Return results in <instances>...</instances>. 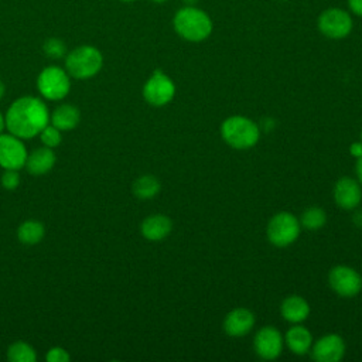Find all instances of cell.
Masks as SVG:
<instances>
[{"label":"cell","mask_w":362,"mask_h":362,"mask_svg":"<svg viewBox=\"0 0 362 362\" xmlns=\"http://www.w3.org/2000/svg\"><path fill=\"white\" fill-rule=\"evenodd\" d=\"M4 120L8 132L24 140L41 133L49 122V112L41 99L23 96L11 103Z\"/></svg>","instance_id":"obj_1"},{"label":"cell","mask_w":362,"mask_h":362,"mask_svg":"<svg viewBox=\"0 0 362 362\" xmlns=\"http://www.w3.org/2000/svg\"><path fill=\"white\" fill-rule=\"evenodd\" d=\"M175 33L191 42L206 40L212 33V20L201 8L195 6L181 7L173 18Z\"/></svg>","instance_id":"obj_2"},{"label":"cell","mask_w":362,"mask_h":362,"mask_svg":"<svg viewBox=\"0 0 362 362\" xmlns=\"http://www.w3.org/2000/svg\"><path fill=\"white\" fill-rule=\"evenodd\" d=\"M223 140L233 148L245 150L253 147L260 136L257 124L243 116H230L221 126Z\"/></svg>","instance_id":"obj_3"},{"label":"cell","mask_w":362,"mask_h":362,"mask_svg":"<svg viewBox=\"0 0 362 362\" xmlns=\"http://www.w3.org/2000/svg\"><path fill=\"white\" fill-rule=\"evenodd\" d=\"M103 65L100 51L92 45H82L72 49L65 59L66 72L76 79H88L95 76Z\"/></svg>","instance_id":"obj_4"},{"label":"cell","mask_w":362,"mask_h":362,"mask_svg":"<svg viewBox=\"0 0 362 362\" xmlns=\"http://www.w3.org/2000/svg\"><path fill=\"white\" fill-rule=\"evenodd\" d=\"M37 88L45 99L61 100L68 95L71 89L68 72L59 66H47L40 72L37 78Z\"/></svg>","instance_id":"obj_5"},{"label":"cell","mask_w":362,"mask_h":362,"mask_svg":"<svg viewBox=\"0 0 362 362\" xmlns=\"http://www.w3.org/2000/svg\"><path fill=\"white\" fill-rule=\"evenodd\" d=\"M352 17L348 11L338 8V7H331L324 10L317 20V27L318 31L331 40H341L349 35L352 31Z\"/></svg>","instance_id":"obj_6"},{"label":"cell","mask_w":362,"mask_h":362,"mask_svg":"<svg viewBox=\"0 0 362 362\" xmlns=\"http://www.w3.org/2000/svg\"><path fill=\"white\" fill-rule=\"evenodd\" d=\"M266 233L274 246L284 247L298 238L300 222L290 212H279L269 221Z\"/></svg>","instance_id":"obj_7"},{"label":"cell","mask_w":362,"mask_h":362,"mask_svg":"<svg viewBox=\"0 0 362 362\" xmlns=\"http://www.w3.org/2000/svg\"><path fill=\"white\" fill-rule=\"evenodd\" d=\"M175 93V85L160 69H156L143 86V96L147 103L153 106L167 105Z\"/></svg>","instance_id":"obj_8"},{"label":"cell","mask_w":362,"mask_h":362,"mask_svg":"<svg viewBox=\"0 0 362 362\" xmlns=\"http://www.w3.org/2000/svg\"><path fill=\"white\" fill-rule=\"evenodd\" d=\"M331 288L341 297H354L362 288V279L356 270L348 266H337L328 274Z\"/></svg>","instance_id":"obj_9"},{"label":"cell","mask_w":362,"mask_h":362,"mask_svg":"<svg viewBox=\"0 0 362 362\" xmlns=\"http://www.w3.org/2000/svg\"><path fill=\"white\" fill-rule=\"evenodd\" d=\"M27 150L23 139L14 134L0 133V165L7 170H20L25 165Z\"/></svg>","instance_id":"obj_10"},{"label":"cell","mask_w":362,"mask_h":362,"mask_svg":"<svg viewBox=\"0 0 362 362\" xmlns=\"http://www.w3.org/2000/svg\"><path fill=\"white\" fill-rule=\"evenodd\" d=\"M253 346L262 359H274L281 352L283 339L274 327H263L256 332Z\"/></svg>","instance_id":"obj_11"},{"label":"cell","mask_w":362,"mask_h":362,"mask_svg":"<svg viewBox=\"0 0 362 362\" xmlns=\"http://www.w3.org/2000/svg\"><path fill=\"white\" fill-rule=\"evenodd\" d=\"M313 358L318 362H338L345 354V342L337 334L321 337L313 346Z\"/></svg>","instance_id":"obj_12"},{"label":"cell","mask_w":362,"mask_h":362,"mask_svg":"<svg viewBox=\"0 0 362 362\" xmlns=\"http://www.w3.org/2000/svg\"><path fill=\"white\" fill-rule=\"evenodd\" d=\"M362 198V191L356 180L349 177H342L337 181L334 187V199L342 209H354L359 205Z\"/></svg>","instance_id":"obj_13"},{"label":"cell","mask_w":362,"mask_h":362,"mask_svg":"<svg viewBox=\"0 0 362 362\" xmlns=\"http://www.w3.org/2000/svg\"><path fill=\"white\" fill-rule=\"evenodd\" d=\"M255 325V315L247 308H235L229 311L223 321V329L229 337L246 335Z\"/></svg>","instance_id":"obj_14"},{"label":"cell","mask_w":362,"mask_h":362,"mask_svg":"<svg viewBox=\"0 0 362 362\" xmlns=\"http://www.w3.org/2000/svg\"><path fill=\"white\" fill-rule=\"evenodd\" d=\"M171 229H173L171 219L163 214H156V215L147 216L141 222V226H140L141 235L146 239L153 240V242L167 238L170 235Z\"/></svg>","instance_id":"obj_15"},{"label":"cell","mask_w":362,"mask_h":362,"mask_svg":"<svg viewBox=\"0 0 362 362\" xmlns=\"http://www.w3.org/2000/svg\"><path fill=\"white\" fill-rule=\"evenodd\" d=\"M55 161H57V157H55V153L52 151V148L44 146V147L34 150L31 154L27 156L24 167L33 175H42L54 167Z\"/></svg>","instance_id":"obj_16"},{"label":"cell","mask_w":362,"mask_h":362,"mask_svg":"<svg viewBox=\"0 0 362 362\" xmlns=\"http://www.w3.org/2000/svg\"><path fill=\"white\" fill-rule=\"evenodd\" d=\"M280 311H281V315L286 321L301 322L308 317L310 305L303 297L290 296V297H286L283 300Z\"/></svg>","instance_id":"obj_17"},{"label":"cell","mask_w":362,"mask_h":362,"mask_svg":"<svg viewBox=\"0 0 362 362\" xmlns=\"http://www.w3.org/2000/svg\"><path fill=\"white\" fill-rule=\"evenodd\" d=\"M51 124H54L59 130H72L78 126L81 120L79 109L74 105L62 103L59 105L49 116Z\"/></svg>","instance_id":"obj_18"},{"label":"cell","mask_w":362,"mask_h":362,"mask_svg":"<svg viewBox=\"0 0 362 362\" xmlns=\"http://www.w3.org/2000/svg\"><path fill=\"white\" fill-rule=\"evenodd\" d=\"M286 344L296 355H304L311 348L313 335L305 327L294 325L286 334Z\"/></svg>","instance_id":"obj_19"},{"label":"cell","mask_w":362,"mask_h":362,"mask_svg":"<svg viewBox=\"0 0 362 362\" xmlns=\"http://www.w3.org/2000/svg\"><path fill=\"white\" fill-rule=\"evenodd\" d=\"M44 233H45L44 225L34 219L23 222L17 229L18 240L25 245H35L41 242V239L44 238Z\"/></svg>","instance_id":"obj_20"},{"label":"cell","mask_w":362,"mask_h":362,"mask_svg":"<svg viewBox=\"0 0 362 362\" xmlns=\"http://www.w3.org/2000/svg\"><path fill=\"white\" fill-rule=\"evenodd\" d=\"M160 181L154 175H141L133 184V194L140 199H150L160 191Z\"/></svg>","instance_id":"obj_21"},{"label":"cell","mask_w":362,"mask_h":362,"mask_svg":"<svg viewBox=\"0 0 362 362\" xmlns=\"http://www.w3.org/2000/svg\"><path fill=\"white\" fill-rule=\"evenodd\" d=\"M7 359L11 362H34L37 359V354L27 342L17 341L8 346Z\"/></svg>","instance_id":"obj_22"},{"label":"cell","mask_w":362,"mask_h":362,"mask_svg":"<svg viewBox=\"0 0 362 362\" xmlns=\"http://www.w3.org/2000/svg\"><path fill=\"white\" fill-rule=\"evenodd\" d=\"M327 215L318 206L307 208L301 215V225L308 230H317L325 225Z\"/></svg>","instance_id":"obj_23"},{"label":"cell","mask_w":362,"mask_h":362,"mask_svg":"<svg viewBox=\"0 0 362 362\" xmlns=\"http://www.w3.org/2000/svg\"><path fill=\"white\" fill-rule=\"evenodd\" d=\"M40 139H41L42 144L47 146V147H49V148L58 147V146L61 144V140H62L61 130L57 129L54 124H47V126L41 130Z\"/></svg>","instance_id":"obj_24"},{"label":"cell","mask_w":362,"mask_h":362,"mask_svg":"<svg viewBox=\"0 0 362 362\" xmlns=\"http://www.w3.org/2000/svg\"><path fill=\"white\" fill-rule=\"evenodd\" d=\"M44 52L51 58H61L65 54V44L59 38H48L44 42Z\"/></svg>","instance_id":"obj_25"},{"label":"cell","mask_w":362,"mask_h":362,"mask_svg":"<svg viewBox=\"0 0 362 362\" xmlns=\"http://www.w3.org/2000/svg\"><path fill=\"white\" fill-rule=\"evenodd\" d=\"M20 184V174H18V170H11V168H7L3 175H1V185L8 189V191H13L18 187Z\"/></svg>","instance_id":"obj_26"},{"label":"cell","mask_w":362,"mask_h":362,"mask_svg":"<svg viewBox=\"0 0 362 362\" xmlns=\"http://www.w3.org/2000/svg\"><path fill=\"white\" fill-rule=\"evenodd\" d=\"M45 359H47L48 362H68V361L71 359V356H69V354H68L64 348H61V346H52V348L48 351Z\"/></svg>","instance_id":"obj_27"},{"label":"cell","mask_w":362,"mask_h":362,"mask_svg":"<svg viewBox=\"0 0 362 362\" xmlns=\"http://www.w3.org/2000/svg\"><path fill=\"white\" fill-rule=\"evenodd\" d=\"M348 6L355 16L362 17V0H348Z\"/></svg>","instance_id":"obj_28"},{"label":"cell","mask_w":362,"mask_h":362,"mask_svg":"<svg viewBox=\"0 0 362 362\" xmlns=\"http://www.w3.org/2000/svg\"><path fill=\"white\" fill-rule=\"evenodd\" d=\"M356 165H355V171H356V177L358 180L362 182V154L359 157H356Z\"/></svg>","instance_id":"obj_29"},{"label":"cell","mask_w":362,"mask_h":362,"mask_svg":"<svg viewBox=\"0 0 362 362\" xmlns=\"http://www.w3.org/2000/svg\"><path fill=\"white\" fill-rule=\"evenodd\" d=\"M351 153H352L355 157H359V156L362 154V143H355V144H352Z\"/></svg>","instance_id":"obj_30"},{"label":"cell","mask_w":362,"mask_h":362,"mask_svg":"<svg viewBox=\"0 0 362 362\" xmlns=\"http://www.w3.org/2000/svg\"><path fill=\"white\" fill-rule=\"evenodd\" d=\"M354 222H355L356 226L362 228V211L355 212V215H354Z\"/></svg>","instance_id":"obj_31"},{"label":"cell","mask_w":362,"mask_h":362,"mask_svg":"<svg viewBox=\"0 0 362 362\" xmlns=\"http://www.w3.org/2000/svg\"><path fill=\"white\" fill-rule=\"evenodd\" d=\"M199 0H182L184 6H195Z\"/></svg>","instance_id":"obj_32"},{"label":"cell","mask_w":362,"mask_h":362,"mask_svg":"<svg viewBox=\"0 0 362 362\" xmlns=\"http://www.w3.org/2000/svg\"><path fill=\"white\" fill-rule=\"evenodd\" d=\"M4 126H6V120H4V117H3V115L0 113V133H1V130L4 129Z\"/></svg>","instance_id":"obj_33"},{"label":"cell","mask_w":362,"mask_h":362,"mask_svg":"<svg viewBox=\"0 0 362 362\" xmlns=\"http://www.w3.org/2000/svg\"><path fill=\"white\" fill-rule=\"evenodd\" d=\"M4 96V83L0 81V99Z\"/></svg>","instance_id":"obj_34"},{"label":"cell","mask_w":362,"mask_h":362,"mask_svg":"<svg viewBox=\"0 0 362 362\" xmlns=\"http://www.w3.org/2000/svg\"><path fill=\"white\" fill-rule=\"evenodd\" d=\"M151 1H154V3H165L168 0H151Z\"/></svg>","instance_id":"obj_35"},{"label":"cell","mask_w":362,"mask_h":362,"mask_svg":"<svg viewBox=\"0 0 362 362\" xmlns=\"http://www.w3.org/2000/svg\"><path fill=\"white\" fill-rule=\"evenodd\" d=\"M122 1H133V0H122Z\"/></svg>","instance_id":"obj_36"},{"label":"cell","mask_w":362,"mask_h":362,"mask_svg":"<svg viewBox=\"0 0 362 362\" xmlns=\"http://www.w3.org/2000/svg\"><path fill=\"white\" fill-rule=\"evenodd\" d=\"M361 137H362V132H361Z\"/></svg>","instance_id":"obj_37"},{"label":"cell","mask_w":362,"mask_h":362,"mask_svg":"<svg viewBox=\"0 0 362 362\" xmlns=\"http://www.w3.org/2000/svg\"><path fill=\"white\" fill-rule=\"evenodd\" d=\"M281 1H284V0H281Z\"/></svg>","instance_id":"obj_38"}]
</instances>
